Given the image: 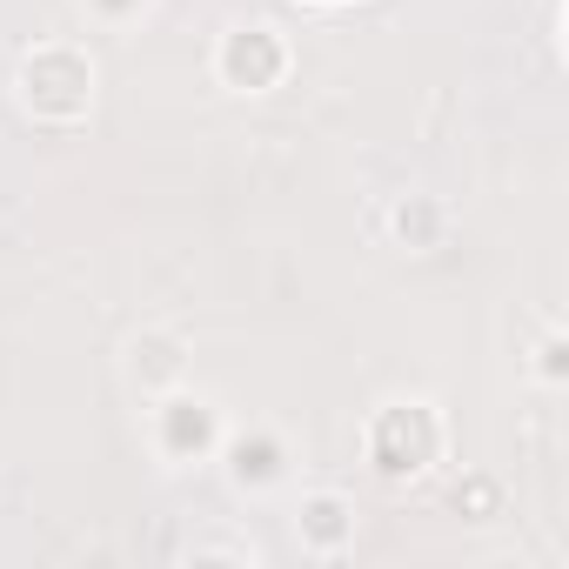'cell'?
Wrapping results in <instances>:
<instances>
[{"label": "cell", "instance_id": "cell-1", "mask_svg": "<svg viewBox=\"0 0 569 569\" xmlns=\"http://www.w3.org/2000/svg\"><path fill=\"white\" fill-rule=\"evenodd\" d=\"M335 516H342V509H335V503H315V536H322V543H329L335 529H342V523H335Z\"/></svg>", "mask_w": 569, "mask_h": 569}]
</instances>
